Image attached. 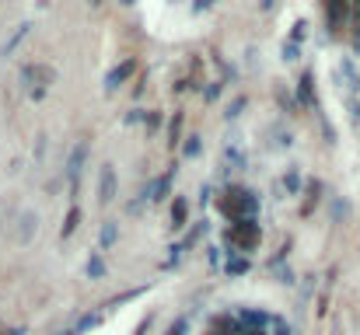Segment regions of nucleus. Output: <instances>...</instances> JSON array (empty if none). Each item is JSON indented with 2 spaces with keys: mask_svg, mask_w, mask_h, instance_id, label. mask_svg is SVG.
Wrapping results in <instances>:
<instances>
[{
  "mask_svg": "<svg viewBox=\"0 0 360 335\" xmlns=\"http://www.w3.org/2000/svg\"><path fill=\"white\" fill-rule=\"evenodd\" d=\"M18 224H22V227H18V241H22V244H29V241H32V234L39 231V213H32V210H29V213H22V220H18Z\"/></svg>",
  "mask_w": 360,
  "mask_h": 335,
  "instance_id": "obj_1",
  "label": "nucleus"
},
{
  "mask_svg": "<svg viewBox=\"0 0 360 335\" xmlns=\"http://www.w3.org/2000/svg\"><path fill=\"white\" fill-rule=\"evenodd\" d=\"M112 192H116V175H112V168L105 164V168H102V196H98V199H102V203H112Z\"/></svg>",
  "mask_w": 360,
  "mask_h": 335,
  "instance_id": "obj_2",
  "label": "nucleus"
},
{
  "mask_svg": "<svg viewBox=\"0 0 360 335\" xmlns=\"http://www.w3.org/2000/svg\"><path fill=\"white\" fill-rule=\"evenodd\" d=\"M84 154H88V147L81 143V147L74 150V157H70V168H67V175H70V182H74V178L81 175V164H84Z\"/></svg>",
  "mask_w": 360,
  "mask_h": 335,
  "instance_id": "obj_3",
  "label": "nucleus"
},
{
  "mask_svg": "<svg viewBox=\"0 0 360 335\" xmlns=\"http://www.w3.org/2000/svg\"><path fill=\"white\" fill-rule=\"evenodd\" d=\"M102 272H105L102 258H91V262H88V276H102Z\"/></svg>",
  "mask_w": 360,
  "mask_h": 335,
  "instance_id": "obj_4",
  "label": "nucleus"
},
{
  "mask_svg": "<svg viewBox=\"0 0 360 335\" xmlns=\"http://www.w3.org/2000/svg\"><path fill=\"white\" fill-rule=\"evenodd\" d=\"M130 70H133V63H126V67H123V70H116V74H112V77H109V84H116V81H123V77H126V74H130Z\"/></svg>",
  "mask_w": 360,
  "mask_h": 335,
  "instance_id": "obj_5",
  "label": "nucleus"
},
{
  "mask_svg": "<svg viewBox=\"0 0 360 335\" xmlns=\"http://www.w3.org/2000/svg\"><path fill=\"white\" fill-rule=\"evenodd\" d=\"M112 241H116V227L109 224V227L102 231V244H112Z\"/></svg>",
  "mask_w": 360,
  "mask_h": 335,
  "instance_id": "obj_6",
  "label": "nucleus"
}]
</instances>
